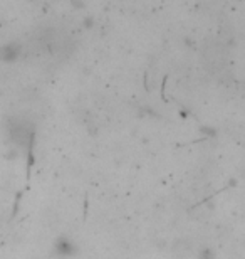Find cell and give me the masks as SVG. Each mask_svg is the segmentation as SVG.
I'll return each mask as SVG.
<instances>
[{"label":"cell","mask_w":245,"mask_h":259,"mask_svg":"<svg viewBox=\"0 0 245 259\" xmlns=\"http://www.w3.org/2000/svg\"><path fill=\"white\" fill-rule=\"evenodd\" d=\"M9 138L17 147H25L29 143V140L32 138V132L29 130L27 123L15 118V120L9 123Z\"/></svg>","instance_id":"6da1fadb"},{"label":"cell","mask_w":245,"mask_h":259,"mask_svg":"<svg viewBox=\"0 0 245 259\" xmlns=\"http://www.w3.org/2000/svg\"><path fill=\"white\" fill-rule=\"evenodd\" d=\"M77 251H79L77 249V244L67 236H59L54 241V244H52V252L59 259L74 257L77 254Z\"/></svg>","instance_id":"7a4b0ae2"},{"label":"cell","mask_w":245,"mask_h":259,"mask_svg":"<svg viewBox=\"0 0 245 259\" xmlns=\"http://www.w3.org/2000/svg\"><path fill=\"white\" fill-rule=\"evenodd\" d=\"M20 54H22V46L15 40L4 44L0 48V61H4V63H14L20 58Z\"/></svg>","instance_id":"3957f363"},{"label":"cell","mask_w":245,"mask_h":259,"mask_svg":"<svg viewBox=\"0 0 245 259\" xmlns=\"http://www.w3.org/2000/svg\"><path fill=\"white\" fill-rule=\"evenodd\" d=\"M197 259H217V252L210 246H203L197 252Z\"/></svg>","instance_id":"277c9868"}]
</instances>
